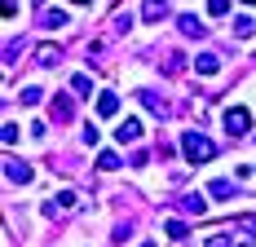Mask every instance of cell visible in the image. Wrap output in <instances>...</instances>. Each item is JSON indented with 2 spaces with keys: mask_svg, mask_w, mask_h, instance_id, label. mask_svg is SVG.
I'll use <instances>...</instances> for the list:
<instances>
[{
  "mask_svg": "<svg viewBox=\"0 0 256 247\" xmlns=\"http://www.w3.org/2000/svg\"><path fill=\"white\" fill-rule=\"evenodd\" d=\"M40 26L58 31V26H66V14H62V9H44V14H40Z\"/></svg>",
  "mask_w": 256,
  "mask_h": 247,
  "instance_id": "8fae6325",
  "label": "cell"
},
{
  "mask_svg": "<svg viewBox=\"0 0 256 247\" xmlns=\"http://www.w3.org/2000/svg\"><path fill=\"white\" fill-rule=\"evenodd\" d=\"M0 142H4V146H14V142H18V124H4V132H0Z\"/></svg>",
  "mask_w": 256,
  "mask_h": 247,
  "instance_id": "603a6c76",
  "label": "cell"
},
{
  "mask_svg": "<svg viewBox=\"0 0 256 247\" xmlns=\"http://www.w3.org/2000/svg\"><path fill=\"white\" fill-rule=\"evenodd\" d=\"M115 142H120V146H132V142H142V120H132V115H128V120L115 128Z\"/></svg>",
  "mask_w": 256,
  "mask_h": 247,
  "instance_id": "3957f363",
  "label": "cell"
},
{
  "mask_svg": "<svg viewBox=\"0 0 256 247\" xmlns=\"http://www.w3.org/2000/svg\"><path fill=\"white\" fill-rule=\"evenodd\" d=\"M36 58H40V66H58V62H62V49H53V44H44V49L36 53Z\"/></svg>",
  "mask_w": 256,
  "mask_h": 247,
  "instance_id": "9a60e30c",
  "label": "cell"
},
{
  "mask_svg": "<svg viewBox=\"0 0 256 247\" xmlns=\"http://www.w3.org/2000/svg\"><path fill=\"white\" fill-rule=\"evenodd\" d=\"M40 98H44V88H22V106H40Z\"/></svg>",
  "mask_w": 256,
  "mask_h": 247,
  "instance_id": "44dd1931",
  "label": "cell"
},
{
  "mask_svg": "<svg viewBox=\"0 0 256 247\" xmlns=\"http://www.w3.org/2000/svg\"><path fill=\"white\" fill-rule=\"evenodd\" d=\"M98 115H102V120L120 115V98H115V93H102V98H98Z\"/></svg>",
  "mask_w": 256,
  "mask_h": 247,
  "instance_id": "9c48e42d",
  "label": "cell"
},
{
  "mask_svg": "<svg viewBox=\"0 0 256 247\" xmlns=\"http://www.w3.org/2000/svg\"><path fill=\"white\" fill-rule=\"evenodd\" d=\"M181 154H186V159H190V164H208V159H212V154H216V146H212V142H208L204 132H194V128H190V132H186V137H181Z\"/></svg>",
  "mask_w": 256,
  "mask_h": 247,
  "instance_id": "6da1fadb",
  "label": "cell"
},
{
  "mask_svg": "<svg viewBox=\"0 0 256 247\" xmlns=\"http://www.w3.org/2000/svg\"><path fill=\"white\" fill-rule=\"evenodd\" d=\"M71 88H76L80 98H88V93H93V80H88V75H76V80H71Z\"/></svg>",
  "mask_w": 256,
  "mask_h": 247,
  "instance_id": "ffe728a7",
  "label": "cell"
},
{
  "mask_svg": "<svg viewBox=\"0 0 256 247\" xmlns=\"http://www.w3.org/2000/svg\"><path fill=\"white\" fill-rule=\"evenodd\" d=\"M194 71L199 75H216L221 71V53H199V58H194Z\"/></svg>",
  "mask_w": 256,
  "mask_h": 247,
  "instance_id": "52a82bcc",
  "label": "cell"
},
{
  "mask_svg": "<svg viewBox=\"0 0 256 247\" xmlns=\"http://www.w3.org/2000/svg\"><path fill=\"white\" fill-rule=\"evenodd\" d=\"M164 230H168V238H177V243H181V238H190V225H186V221H168Z\"/></svg>",
  "mask_w": 256,
  "mask_h": 247,
  "instance_id": "ac0fdd59",
  "label": "cell"
},
{
  "mask_svg": "<svg viewBox=\"0 0 256 247\" xmlns=\"http://www.w3.org/2000/svg\"><path fill=\"white\" fill-rule=\"evenodd\" d=\"M66 208H76V194H71V190H58V194L44 203V216H53V212H66Z\"/></svg>",
  "mask_w": 256,
  "mask_h": 247,
  "instance_id": "8992f818",
  "label": "cell"
},
{
  "mask_svg": "<svg viewBox=\"0 0 256 247\" xmlns=\"http://www.w3.org/2000/svg\"><path fill=\"white\" fill-rule=\"evenodd\" d=\"M226 128H230V137H243V132L252 128V110H248V106H230V110H226Z\"/></svg>",
  "mask_w": 256,
  "mask_h": 247,
  "instance_id": "7a4b0ae2",
  "label": "cell"
},
{
  "mask_svg": "<svg viewBox=\"0 0 256 247\" xmlns=\"http://www.w3.org/2000/svg\"><path fill=\"white\" fill-rule=\"evenodd\" d=\"M181 208H186V212H194V216H204V212H208V198H204V194H186V198H181Z\"/></svg>",
  "mask_w": 256,
  "mask_h": 247,
  "instance_id": "7c38bea8",
  "label": "cell"
},
{
  "mask_svg": "<svg viewBox=\"0 0 256 247\" xmlns=\"http://www.w3.org/2000/svg\"><path fill=\"white\" fill-rule=\"evenodd\" d=\"M177 26H181V36H204V31H208V26L199 22L194 14H181V18H177Z\"/></svg>",
  "mask_w": 256,
  "mask_h": 247,
  "instance_id": "ba28073f",
  "label": "cell"
},
{
  "mask_svg": "<svg viewBox=\"0 0 256 247\" xmlns=\"http://www.w3.org/2000/svg\"><path fill=\"white\" fill-rule=\"evenodd\" d=\"M208 190H212V194H216V198H226V194H238V190H234V181H226V176H221V181H212V186H208Z\"/></svg>",
  "mask_w": 256,
  "mask_h": 247,
  "instance_id": "e0dca14e",
  "label": "cell"
},
{
  "mask_svg": "<svg viewBox=\"0 0 256 247\" xmlns=\"http://www.w3.org/2000/svg\"><path fill=\"white\" fill-rule=\"evenodd\" d=\"M137 98H142V106H146V110H154V115H164V110H168L159 93H137Z\"/></svg>",
  "mask_w": 256,
  "mask_h": 247,
  "instance_id": "5bb4252c",
  "label": "cell"
},
{
  "mask_svg": "<svg viewBox=\"0 0 256 247\" xmlns=\"http://www.w3.org/2000/svg\"><path fill=\"white\" fill-rule=\"evenodd\" d=\"M53 120H71V98H66V93L53 98Z\"/></svg>",
  "mask_w": 256,
  "mask_h": 247,
  "instance_id": "4fadbf2b",
  "label": "cell"
},
{
  "mask_svg": "<svg viewBox=\"0 0 256 247\" xmlns=\"http://www.w3.org/2000/svg\"><path fill=\"white\" fill-rule=\"evenodd\" d=\"M71 4H93V0H71Z\"/></svg>",
  "mask_w": 256,
  "mask_h": 247,
  "instance_id": "cb8c5ba5",
  "label": "cell"
},
{
  "mask_svg": "<svg viewBox=\"0 0 256 247\" xmlns=\"http://www.w3.org/2000/svg\"><path fill=\"white\" fill-rule=\"evenodd\" d=\"M208 14H212V18H221V14H230V0H208Z\"/></svg>",
  "mask_w": 256,
  "mask_h": 247,
  "instance_id": "7402d4cb",
  "label": "cell"
},
{
  "mask_svg": "<svg viewBox=\"0 0 256 247\" xmlns=\"http://www.w3.org/2000/svg\"><path fill=\"white\" fill-rule=\"evenodd\" d=\"M98 168H102V172H115V168H120V154H115V150H102V154H98Z\"/></svg>",
  "mask_w": 256,
  "mask_h": 247,
  "instance_id": "2e32d148",
  "label": "cell"
},
{
  "mask_svg": "<svg viewBox=\"0 0 256 247\" xmlns=\"http://www.w3.org/2000/svg\"><path fill=\"white\" fill-rule=\"evenodd\" d=\"M168 9H172V0H146V4H142V18H146V22H164Z\"/></svg>",
  "mask_w": 256,
  "mask_h": 247,
  "instance_id": "5b68a950",
  "label": "cell"
},
{
  "mask_svg": "<svg viewBox=\"0 0 256 247\" xmlns=\"http://www.w3.org/2000/svg\"><path fill=\"white\" fill-rule=\"evenodd\" d=\"M4 176H9L14 186H26L36 172H31V164H22V159H4Z\"/></svg>",
  "mask_w": 256,
  "mask_h": 247,
  "instance_id": "277c9868",
  "label": "cell"
},
{
  "mask_svg": "<svg viewBox=\"0 0 256 247\" xmlns=\"http://www.w3.org/2000/svg\"><path fill=\"white\" fill-rule=\"evenodd\" d=\"M204 247H248V243H234L230 230H216V234H208V243H204Z\"/></svg>",
  "mask_w": 256,
  "mask_h": 247,
  "instance_id": "30bf717a",
  "label": "cell"
},
{
  "mask_svg": "<svg viewBox=\"0 0 256 247\" xmlns=\"http://www.w3.org/2000/svg\"><path fill=\"white\" fill-rule=\"evenodd\" d=\"M234 31H238V36H243V40H248V36H256V18H248V14H243V18H238V22H234Z\"/></svg>",
  "mask_w": 256,
  "mask_h": 247,
  "instance_id": "d6986e66",
  "label": "cell"
},
{
  "mask_svg": "<svg viewBox=\"0 0 256 247\" xmlns=\"http://www.w3.org/2000/svg\"><path fill=\"white\" fill-rule=\"evenodd\" d=\"M243 4H256V0H243Z\"/></svg>",
  "mask_w": 256,
  "mask_h": 247,
  "instance_id": "d4e9b609",
  "label": "cell"
},
{
  "mask_svg": "<svg viewBox=\"0 0 256 247\" xmlns=\"http://www.w3.org/2000/svg\"><path fill=\"white\" fill-rule=\"evenodd\" d=\"M146 247H150V243H146Z\"/></svg>",
  "mask_w": 256,
  "mask_h": 247,
  "instance_id": "484cf974",
  "label": "cell"
}]
</instances>
